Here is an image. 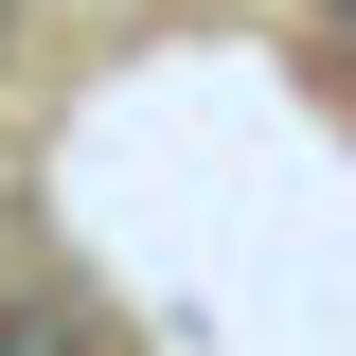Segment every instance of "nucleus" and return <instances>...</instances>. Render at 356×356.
Masks as SVG:
<instances>
[{
    "mask_svg": "<svg viewBox=\"0 0 356 356\" xmlns=\"http://www.w3.org/2000/svg\"><path fill=\"white\" fill-rule=\"evenodd\" d=\"M0 356H107V339H89L72 303H0Z\"/></svg>",
    "mask_w": 356,
    "mask_h": 356,
    "instance_id": "obj_1",
    "label": "nucleus"
}]
</instances>
